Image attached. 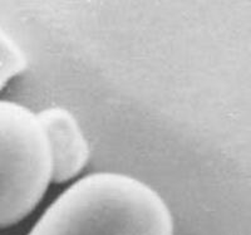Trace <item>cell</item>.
Returning <instances> with one entry per match:
<instances>
[{
  "instance_id": "obj_3",
  "label": "cell",
  "mask_w": 251,
  "mask_h": 235,
  "mask_svg": "<svg viewBox=\"0 0 251 235\" xmlns=\"http://www.w3.org/2000/svg\"><path fill=\"white\" fill-rule=\"evenodd\" d=\"M46 132L51 158V180L62 183L79 174L89 160V145L77 118L63 107L38 113Z\"/></svg>"
},
{
  "instance_id": "obj_4",
  "label": "cell",
  "mask_w": 251,
  "mask_h": 235,
  "mask_svg": "<svg viewBox=\"0 0 251 235\" xmlns=\"http://www.w3.org/2000/svg\"><path fill=\"white\" fill-rule=\"evenodd\" d=\"M26 55L5 30L0 28V91L9 79L18 76L26 68Z\"/></svg>"
},
{
  "instance_id": "obj_1",
  "label": "cell",
  "mask_w": 251,
  "mask_h": 235,
  "mask_svg": "<svg viewBox=\"0 0 251 235\" xmlns=\"http://www.w3.org/2000/svg\"><path fill=\"white\" fill-rule=\"evenodd\" d=\"M28 235H175L166 201L143 181L96 172L62 192Z\"/></svg>"
},
{
  "instance_id": "obj_2",
  "label": "cell",
  "mask_w": 251,
  "mask_h": 235,
  "mask_svg": "<svg viewBox=\"0 0 251 235\" xmlns=\"http://www.w3.org/2000/svg\"><path fill=\"white\" fill-rule=\"evenodd\" d=\"M50 181V151L38 115L0 100V228L26 218Z\"/></svg>"
}]
</instances>
